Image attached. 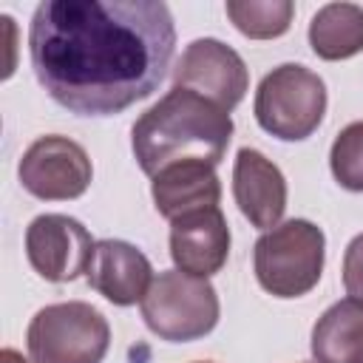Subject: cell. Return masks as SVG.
Listing matches in <instances>:
<instances>
[{
    "instance_id": "1",
    "label": "cell",
    "mask_w": 363,
    "mask_h": 363,
    "mask_svg": "<svg viewBox=\"0 0 363 363\" xmlns=\"http://www.w3.org/2000/svg\"><path fill=\"white\" fill-rule=\"evenodd\" d=\"M173 48L162 0H45L28 26L37 82L77 116H111L150 96Z\"/></svg>"
},
{
    "instance_id": "2",
    "label": "cell",
    "mask_w": 363,
    "mask_h": 363,
    "mask_svg": "<svg viewBox=\"0 0 363 363\" xmlns=\"http://www.w3.org/2000/svg\"><path fill=\"white\" fill-rule=\"evenodd\" d=\"M233 139V119L207 96L170 88L150 105L130 130V145L139 167L153 179L162 167L184 159L218 164Z\"/></svg>"
},
{
    "instance_id": "3",
    "label": "cell",
    "mask_w": 363,
    "mask_h": 363,
    "mask_svg": "<svg viewBox=\"0 0 363 363\" xmlns=\"http://www.w3.org/2000/svg\"><path fill=\"white\" fill-rule=\"evenodd\" d=\"M326 255L323 230L306 218H289L267 230L252 250V269L275 298H301L320 281Z\"/></svg>"
},
{
    "instance_id": "4",
    "label": "cell",
    "mask_w": 363,
    "mask_h": 363,
    "mask_svg": "<svg viewBox=\"0 0 363 363\" xmlns=\"http://www.w3.org/2000/svg\"><path fill=\"white\" fill-rule=\"evenodd\" d=\"M26 346L34 363H102L111 346V326L85 301L51 303L31 318Z\"/></svg>"
},
{
    "instance_id": "5",
    "label": "cell",
    "mask_w": 363,
    "mask_h": 363,
    "mask_svg": "<svg viewBox=\"0 0 363 363\" xmlns=\"http://www.w3.org/2000/svg\"><path fill=\"white\" fill-rule=\"evenodd\" d=\"M252 111L275 139L301 142L318 130L326 113V85L306 65L284 62L258 82Z\"/></svg>"
},
{
    "instance_id": "6",
    "label": "cell",
    "mask_w": 363,
    "mask_h": 363,
    "mask_svg": "<svg viewBox=\"0 0 363 363\" xmlns=\"http://www.w3.org/2000/svg\"><path fill=\"white\" fill-rule=\"evenodd\" d=\"M218 295L207 278L164 269L142 298V318L153 335L170 343L204 337L218 323Z\"/></svg>"
},
{
    "instance_id": "7",
    "label": "cell",
    "mask_w": 363,
    "mask_h": 363,
    "mask_svg": "<svg viewBox=\"0 0 363 363\" xmlns=\"http://www.w3.org/2000/svg\"><path fill=\"white\" fill-rule=\"evenodd\" d=\"M23 190L43 201H71L79 199L94 176L91 159L82 145L68 136H40L34 139L17 167Z\"/></svg>"
},
{
    "instance_id": "8",
    "label": "cell",
    "mask_w": 363,
    "mask_h": 363,
    "mask_svg": "<svg viewBox=\"0 0 363 363\" xmlns=\"http://www.w3.org/2000/svg\"><path fill=\"white\" fill-rule=\"evenodd\" d=\"M173 85L196 91L227 113L244 99L250 74L241 54L216 37L193 40L173 68Z\"/></svg>"
},
{
    "instance_id": "9",
    "label": "cell",
    "mask_w": 363,
    "mask_h": 363,
    "mask_svg": "<svg viewBox=\"0 0 363 363\" xmlns=\"http://www.w3.org/2000/svg\"><path fill=\"white\" fill-rule=\"evenodd\" d=\"M96 241L71 216L45 213L37 216L26 230V255L34 272L45 281L65 284L88 272Z\"/></svg>"
},
{
    "instance_id": "10",
    "label": "cell",
    "mask_w": 363,
    "mask_h": 363,
    "mask_svg": "<svg viewBox=\"0 0 363 363\" xmlns=\"http://www.w3.org/2000/svg\"><path fill=\"white\" fill-rule=\"evenodd\" d=\"M230 255V227L221 207H204L170 221V258L176 269L210 278Z\"/></svg>"
},
{
    "instance_id": "11",
    "label": "cell",
    "mask_w": 363,
    "mask_h": 363,
    "mask_svg": "<svg viewBox=\"0 0 363 363\" xmlns=\"http://www.w3.org/2000/svg\"><path fill=\"white\" fill-rule=\"evenodd\" d=\"M233 199L252 227L272 230L286 210V179L261 150L241 147L233 164Z\"/></svg>"
},
{
    "instance_id": "12",
    "label": "cell",
    "mask_w": 363,
    "mask_h": 363,
    "mask_svg": "<svg viewBox=\"0 0 363 363\" xmlns=\"http://www.w3.org/2000/svg\"><path fill=\"white\" fill-rule=\"evenodd\" d=\"M88 284L116 306L142 303L153 284V267L142 250L119 238H102L94 247L88 264Z\"/></svg>"
},
{
    "instance_id": "13",
    "label": "cell",
    "mask_w": 363,
    "mask_h": 363,
    "mask_svg": "<svg viewBox=\"0 0 363 363\" xmlns=\"http://www.w3.org/2000/svg\"><path fill=\"white\" fill-rule=\"evenodd\" d=\"M150 196H153L159 216H164L167 221H176L187 213L218 207L221 182L216 176V164L201 162V159H184V162H173L162 167L153 176Z\"/></svg>"
},
{
    "instance_id": "14",
    "label": "cell",
    "mask_w": 363,
    "mask_h": 363,
    "mask_svg": "<svg viewBox=\"0 0 363 363\" xmlns=\"http://www.w3.org/2000/svg\"><path fill=\"white\" fill-rule=\"evenodd\" d=\"M315 363H363V301L332 303L312 326Z\"/></svg>"
},
{
    "instance_id": "15",
    "label": "cell",
    "mask_w": 363,
    "mask_h": 363,
    "mask_svg": "<svg viewBox=\"0 0 363 363\" xmlns=\"http://www.w3.org/2000/svg\"><path fill=\"white\" fill-rule=\"evenodd\" d=\"M309 45L320 60H349L363 51V9L354 3H326L309 23Z\"/></svg>"
},
{
    "instance_id": "16",
    "label": "cell",
    "mask_w": 363,
    "mask_h": 363,
    "mask_svg": "<svg viewBox=\"0 0 363 363\" xmlns=\"http://www.w3.org/2000/svg\"><path fill=\"white\" fill-rule=\"evenodd\" d=\"M227 17L250 40H275L286 34L295 6L289 0H227Z\"/></svg>"
},
{
    "instance_id": "17",
    "label": "cell",
    "mask_w": 363,
    "mask_h": 363,
    "mask_svg": "<svg viewBox=\"0 0 363 363\" xmlns=\"http://www.w3.org/2000/svg\"><path fill=\"white\" fill-rule=\"evenodd\" d=\"M329 167L340 187L363 193V122H352L335 136Z\"/></svg>"
},
{
    "instance_id": "18",
    "label": "cell",
    "mask_w": 363,
    "mask_h": 363,
    "mask_svg": "<svg viewBox=\"0 0 363 363\" xmlns=\"http://www.w3.org/2000/svg\"><path fill=\"white\" fill-rule=\"evenodd\" d=\"M343 286L349 298L363 301V233L354 235L343 252Z\"/></svg>"
},
{
    "instance_id": "19",
    "label": "cell",
    "mask_w": 363,
    "mask_h": 363,
    "mask_svg": "<svg viewBox=\"0 0 363 363\" xmlns=\"http://www.w3.org/2000/svg\"><path fill=\"white\" fill-rule=\"evenodd\" d=\"M0 363H28V360H23V354L14 352V349H3L0 352Z\"/></svg>"
},
{
    "instance_id": "20",
    "label": "cell",
    "mask_w": 363,
    "mask_h": 363,
    "mask_svg": "<svg viewBox=\"0 0 363 363\" xmlns=\"http://www.w3.org/2000/svg\"><path fill=\"white\" fill-rule=\"evenodd\" d=\"M199 363H210V360H199Z\"/></svg>"
}]
</instances>
